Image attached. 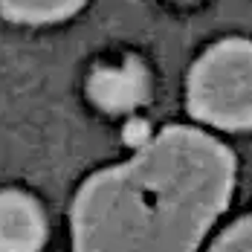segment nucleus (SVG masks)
<instances>
[{"label": "nucleus", "mask_w": 252, "mask_h": 252, "mask_svg": "<svg viewBox=\"0 0 252 252\" xmlns=\"http://www.w3.org/2000/svg\"><path fill=\"white\" fill-rule=\"evenodd\" d=\"M235 157L200 127H162L90 174L70 209L73 252H197L235 191Z\"/></svg>", "instance_id": "obj_1"}, {"label": "nucleus", "mask_w": 252, "mask_h": 252, "mask_svg": "<svg viewBox=\"0 0 252 252\" xmlns=\"http://www.w3.org/2000/svg\"><path fill=\"white\" fill-rule=\"evenodd\" d=\"M189 113L209 127H252V41L223 38L194 61L186 84Z\"/></svg>", "instance_id": "obj_2"}, {"label": "nucleus", "mask_w": 252, "mask_h": 252, "mask_svg": "<svg viewBox=\"0 0 252 252\" xmlns=\"http://www.w3.org/2000/svg\"><path fill=\"white\" fill-rule=\"evenodd\" d=\"M47 244V215L32 194L0 191V252H41Z\"/></svg>", "instance_id": "obj_3"}, {"label": "nucleus", "mask_w": 252, "mask_h": 252, "mask_svg": "<svg viewBox=\"0 0 252 252\" xmlns=\"http://www.w3.org/2000/svg\"><path fill=\"white\" fill-rule=\"evenodd\" d=\"M90 96L104 110H130L148 96V73L139 61L99 67L90 76Z\"/></svg>", "instance_id": "obj_4"}, {"label": "nucleus", "mask_w": 252, "mask_h": 252, "mask_svg": "<svg viewBox=\"0 0 252 252\" xmlns=\"http://www.w3.org/2000/svg\"><path fill=\"white\" fill-rule=\"evenodd\" d=\"M87 0H0V15L15 24H58L81 12Z\"/></svg>", "instance_id": "obj_5"}, {"label": "nucleus", "mask_w": 252, "mask_h": 252, "mask_svg": "<svg viewBox=\"0 0 252 252\" xmlns=\"http://www.w3.org/2000/svg\"><path fill=\"white\" fill-rule=\"evenodd\" d=\"M209 252H252V215L223 229Z\"/></svg>", "instance_id": "obj_6"}]
</instances>
